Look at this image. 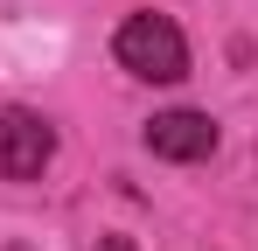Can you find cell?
<instances>
[{
    "label": "cell",
    "mask_w": 258,
    "mask_h": 251,
    "mask_svg": "<svg viewBox=\"0 0 258 251\" xmlns=\"http://www.w3.org/2000/svg\"><path fill=\"white\" fill-rule=\"evenodd\" d=\"M112 56L126 63L133 77H147V84H174V77H188V42H181V28H174L168 14H154V7L119 21Z\"/></svg>",
    "instance_id": "6da1fadb"
},
{
    "label": "cell",
    "mask_w": 258,
    "mask_h": 251,
    "mask_svg": "<svg viewBox=\"0 0 258 251\" xmlns=\"http://www.w3.org/2000/svg\"><path fill=\"white\" fill-rule=\"evenodd\" d=\"M49 154H56V133H49L42 112H0V174L7 181H35L49 167Z\"/></svg>",
    "instance_id": "7a4b0ae2"
},
{
    "label": "cell",
    "mask_w": 258,
    "mask_h": 251,
    "mask_svg": "<svg viewBox=\"0 0 258 251\" xmlns=\"http://www.w3.org/2000/svg\"><path fill=\"white\" fill-rule=\"evenodd\" d=\"M147 154H161V161H210L216 119L210 112H161V119H147Z\"/></svg>",
    "instance_id": "3957f363"
},
{
    "label": "cell",
    "mask_w": 258,
    "mask_h": 251,
    "mask_svg": "<svg viewBox=\"0 0 258 251\" xmlns=\"http://www.w3.org/2000/svg\"><path fill=\"white\" fill-rule=\"evenodd\" d=\"M98 251H140L133 237H98Z\"/></svg>",
    "instance_id": "277c9868"
}]
</instances>
